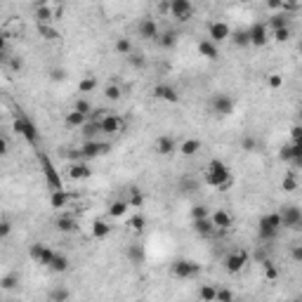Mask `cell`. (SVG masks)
<instances>
[{"label": "cell", "instance_id": "cell-38", "mask_svg": "<svg viewBox=\"0 0 302 302\" xmlns=\"http://www.w3.org/2000/svg\"><path fill=\"white\" fill-rule=\"evenodd\" d=\"M78 90H80V95L95 92V90H97V78H95V76H85V78L78 83Z\"/></svg>", "mask_w": 302, "mask_h": 302}, {"label": "cell", "instance_id": "cell-47", "mask_svg": "<svg viewBox=\"0 0 302 302\" xmlns=\"http://www.w3.org/2000/svg\"><path fill=\"white\" fill-rule=\"evenodd\" d=\"M215 295H217V288L215 286H201V291H198L201 302H215Z\"/></svg>", "mask_w": 302, "mask_h": 302}, {"label": "cell", "instance_id": "cell-35", "mask_svg": "<svg viewBox=\"0 0 302 302\" xmlns=\"http://www.w3.org/2000/svg\"><path fill=\"white\" fill-rule=\"evenodd\" d=\"M104 97H107L109 102H118V99L123 97V90H121L118 83H109L107 88H104Z\"/></svg>", "mask_w": 302, "mask_h": 302}, {"label": "cell", "instance_id": "cell-17", "mask_svg": "<svg viewBox=\"0 0 302 302\" xmlns=\"http://www.w3.org/2000/svg\"><path fill=\"white\" fill-rule=\"evenodd\" d=\"M151 95L156 99H160V102H170V104H177L179 102V92L172 88V85H168V83H158Z\"/></svg>", "mask_w": 302, "mask_h": 302}, {"label": "cell", "instance_id": "cell-44", "mask_svg": "<svg viewBox=\"0 0 302 302\" xmlns=\"http://www.w3.org/2000/svg\"><path fill=\"white\" fill-rule=\"evenodd\" d=\"M128 258H130L133 265H142L144 262V248L142 246H130V248H128Z\"/></svg>", "mask_w": 302, "mask_h": 302}, {"label": "cell", "instance_id": "cell-50", "mask_svg": "<svg viewBox=\"0 0 302 302\" xmlns=\"http://www.w3.org/2000/svg\"><path fill=\"white\" fill-rule=\"evenodd\" d=\"M281 187H284V191H295V189H298V177H295L293 172L286 175L284 182H281Z\"/></svg>", "mask_w": 302, "mask_h": 302}, {"label": "cell", "instance_id": "cell-23", "mask_svg": "<svg viewBox=\"0 0 302 302\" xmlns=\"http://www.w3.org/2000/svg\"><path fill=\"white\" fill-rule=\"evenodd\" d=\"M201 147H203V144H201V140H194V137H191V140H184V142L179 144V153H182V156H196V153H198V151H201Z\"/></svg>", "mask_w": 302, "mask_h": 302}, {"label": "cell", "instance_id": "cell-57", "mask_svg": "<svg viewBox=\"0 0 302 302\" xmlns=\"http://www.w3.org/2000/svg\"><path fill=\"white\" fill-rule=\"evenodd\" d=\"M66 156H69V160H76V163H80V160H83V156H80V149H71Z\"/></svg>", "mask_w": 302, "mask_h": 302}, {"label": "cell", "instance_id": "cell-14", "mask_svg": "<svg viewBox=\"0 0 302 302\" xmlns=\"http://www.w3.org/2000/svg\"><path fill=\"white\" fill-rule=\"evenodd\" d=\"M208 36H210L208 40H213L215 45L224 43V40L231 36V28L227 21H210V24H208Z\"/></svg>", "mask_w": 302, "mask_h": 302}, {"label": "cell", "instance_id": "cell-42", "mask_svg": "<svg viewBox=\"0 0 302 302\" xmlns=\"http://www.w3.org/2000/svg\"><path fill=\"white\" fill-rule=\"evenodd\" d=\"M114 50L118 54H125V57H128V54L133 52V40H130V38H118L114 43Z\"/></svg>", "mask_w": 302, "mask_h": 302}, {"label": "cell", "instance_id": "cell-12", "mask_svg": "<svg viewBox=\"0 0 302 302\" xmlns=\"http://www.w3.org/2000/svg\"><path fill=\"white\" fill-rule=\"evenodd\" d=\"M168 12L177 19V21H187V19L194 14V5H191L189 0H170Z\"/></svg>", "mask_w": 302, "mask_h": 302}, {"label": "cell", "instance_id": "cell-24", "mask_svg": "<svg viewBox=\"0 0 302 302\" xmlns=\"http://www.w3.org/2000/svg\"><path fill=\"white\" fill-rule=\"evenodd\" d=\"M90 175H92V170L88 168V163H73L71 168H69V177L71 179H88Z\"/></svg>", "mask_w": 302, "mask_h": 302}, {"label": "cell", "instance_id": "cell-30", "mask_svg": "<svg viewBox=\"0 0 302 302\" xmlns=\"http://www.w3.org/2000/svg\"><path fill=\"white\" fill-rule=\"evenodd\" d=\"M156 43H158L160 47H165V50H168V47H175V45H177V31H172V28L163 31V33L158 36V40H156Z\"/></svg>", "mask_w": 302, "mask_h": 302}, {"label": "cell", "instance_id": "cell-31", "mask_svg": "<svg viewBox=\"0 0 302 302\" xmlns=\"http://www.w3.org/2000/svg\"><path fill=\"white\" fill-rule=\"evenodd\" d=\"M73 111H76V114H80V116H85V118H90V114L95 111V107H92V104H90L85 97H78L76 102H73Z\"/></svg>", "mask_w": 302, "mask_h": 302}, {"label": "cell", "instance_id": "cell-28", "mask_svg": "<svg viewBox=\"0 0 302 302\" xmlns=\"http://www.w3.org/2000/svg\"><path fill=\"white\" fill-rule=\"evenodd\" d=\"M191 227H194V231L198 234V236H210L215 231L213 222H210V217H205V220H194L191 222Z\"/></svg>", "mask_w": 302, "mask_h": 302}, {"label": "cell", "instance_id": "cell-4", "mask_svg": "<svg viewBox=\"0 0 302 302\" xmlns=\"http://www.w3.org/2000/svg\"><path fill=\"white\" fill-rule=\"evenodd\" d=\"M279 231H281V217H279V213H267L260 217L258 236L262 241H274L279 236Z\"/></svg>", "mask_w": 302, "mask_h": 302}, {"label": "cell", "instance_id": "cell-10", "mask_svg": "<svg viewBox=\"0 0 302 302\" xmlns=\"http://www.w3.org/2000/svg\"><path fill=\"white\" fill-rule=\"evenodd\" d=\"M246 265H248V253H246V250H234V253H229V255L224 258V269H227L229 274H239Z\"/></svg>", "mask_w": 302, "mask_h": 302}, {"label": "cell", "instance_id": "cell-59", "mask_svg": "<svg viewBox=\"0 0 302 302\" xmlns=\"http://www.w3.org/2000/svg\"><path fill=\"white\" fill-rule=\"evenodd\" d=\"M52 80H64V71H62V69H54V71H52Z\"/></svg>", "mask_w": 302, "mask_h": 302}, {"label": "cell", "instance_id": "cell-33", "mask_svg": "<svg viewBox=\"0 0 302 302\" xmlns=\"http://www.w3.org/2000/svg\"><path fill=\"white\" fill-rule=\"evenodd\" d=\"M231 40L236 47H248L250 40H248V28H239V31H231Z\"/></svg>", "mask_w": 302, "mask_h": 302}, {"label": "cell", "instance_id": "cell-49", "mask_svg": "<svg viewBox=\"0 0 302 302\" xmlns=\"http://www.w3.org/2000/svg\"><path fill=\"white\" fill-rule=\"evenodd\" d=\"M267 85H269L272 90L284 88V76H279V73H269V76H267Z\"/></svg>", "mask_w": 302, "mask_h": 302}, {"label": "cell", "instance_id": "cell-18", "mask_svg": "<svg viewBox=\"0 0 302 302\" xmlns=\"http://www.w3.org/2000/svg\"><path fill=\"white\" fill-rule=\"evenodd\" d=\"M175 151H177V142L170 135H163V137L156 140V153L158 156H172Z\"/></svg>", "mask_w": 302, "mask_h": 302}, {"label": "cell", "instance_id": "cell-13", "mask_svg": "<svg viewBox=\"0 0 302 302\" xmlns=\"http://www.w3.org/2000/svg\"><path fill=\"white\" fill-rule=\"evenodd\" d=\"M125 128V121L118 114H107L99 121V133L102 135H116Z\"/></svg>", "mask_w": 302, "mask_h": 302}, {"label": "cell", "instance_id": "cell-39", "mask_svg": "<svg viewBox=\"0 0 302 302\" xmlns=\"http://www.w3.org/2000/svg\"><path fill=\"white\" fill-rule=\"evenodd\" d=\"M128 227L133 231H137V234H142L144 227H147V217H144L142 213H135L133 217H130V222H128Z\"/></svg>", "mask_w": 302, "mask_h": 302}, {"label": "cell", "instance_id": "cell-16", "mask_svg": "<svg viewBox=\"0 0 302 302\" xmlns=\"http://www.w3.org/2000/svg\"><path fill=\"white\" fill-rule=\"evenodd\" d=\"M248 40L253 47H265V45L269 43V31H267V26L262 21L253 24V26L248 28Z\"/></svg>", "mask_w": 302, "mask_h": 302}, {"label": "cell", "instance_id": "cell-43", "mask_svg": "<svg viewBox=\"0 0 302 302\" xmlns=\"http://www.w3.org/2000/svg\"><path fill=\"white\" fill-rule=\"evenodd\" d=\"M69 298H71V293L64 286H57L52 293H50V302H69Z\"/></svg>", "mask_w": 302, "mask_h": 302}, {"label": "cell", "instance_id": "cell-55", "mask_svg": "<svg viewBox=\"0 0 302 302\" xmlns=\"http://www.w3.org/2000/svg\"><path fill=\"white\" fill-rule=\"evenodd\" d=\"M291 137H293V142H300V137H302L300 125H293V128H291Z\"/></svg>", "mask_w": 302, "mask_h": 302}, {"label": "cell", "instance_id": "cell-63", "mask_svg": "<svg viewBox=\"0 0 302 302\" xmlns=\"http://www.w3.org/2000/svg\"><path fill=\"white\" fill-rule=\"evenodd\" d=\"M293 302H300V298H293Z\"/></svg>", "mask_w": 302, "mask_h": 302}, {"label": "cell", "instance_id": "cell-51", "mask_svg": "<svg viewBox=\"0 0 302 302\" xmlns=\"http://www.w3.org/2000/svg\"><path fill=\"white\" fill-rule=\"evenodd\" d=\"M215 302H234V293H231L229 288H217Z\"/></svg>", "mask_w": 302, "mask_h": 302}, {"label": "cell", "instance_id": "cell-60", "mask_svg": "<svg viewBox=\"0 0 302 302\" xmlns=\"http://www.w3.org/2000/svg\"><path fill=\"white\" fill-rule=\"evenodd\" d=\"M21 66H24V62H21V59H12V69H14V71H19Z\"/></svg>", "mask_w": 302, "mask_h": 302}, {"label": "cell", "instance_id": "cell-29", "mask_svg": "<svg viewBox=\"0 0 302 302\" xmlns=\"http://www.w3.org/2000/svg\"><path fill=\"white\" fill-rule=\"evenodd\" d=\"M109 234H111V224L107 220H95L92 222V236L95 239H107Z\"/></svg>", "mask_w": 302, "mask_h": 302}, {"label": "cell", "instance_id": "cell-19", "mask_svg": "<svg viewBox=\"0 0 302 302\" xmlns=\"http://www.w3.org/2000/svg\"><path fill=\"white\" fill-rule=\"evenodd\" d=\"M54 227H57V231H62V234H71V231L78 229V222H76L73 215H57Z\"/></svg>", "mask_w": 302, "mask_h": 302}, {"label": "cell", "instance_id": "cell-46", "mask_svg": "<svg viewBox=\"0 0 302 302\" xmlns=\"http://www.w3.org/2000/svg\"><path fill=\"white\" fill-rule=\"evenodd\" d=\"M85 121H88V118H85V116H80V114H76L73 109L66 114V125H69V128H83Z\"/></svg>", "mask_w": 302, "mask_h": 302}, {"label": "cell", "instance_id": "cell-5", "mask_svg": "<svg viewBox=\"0 0 302 302\" xmlns=\"http://www.w3.org/2000/svg\"><path fill=\"white\" fill-rule=\"evenodd\" d=\"M170 274L175 279H196L201 274V265L194 262V260H187V258H179L170 265Z\"/></svg>", "mask_w": 302, "mask_h": 302}, {"label": "cell", "instance_id": "cell-27", "mask_svg": "<svg viewBox=\"0 0 302 302\" xmlns=\"http://www.w3.org/2000/svg\"><path fill=\"white\" fill-rule=\"evenodd\" d=\"M69 258L64 255V253H54V258H52V262H50V269L52 272H57V274H64L66 269H69Z\"/></svg>", "mask_w": 302, "mask_h": 302}, {"label": "cell", "instance_id": "cell-22", "mask_svg": "<svg viewBox=\"0 0 302 302\" xmlns=\"http://www.w3.org/2000/svg\"><path fill=\"white\" fill-rule=\"evenodd\" d=\"M33 14H36V21L38 24H50L54 19V9L47 5V2H40V5H36L33 7Z\"/></svg>", "mask_w": 302, "mask_h": 302}, {"label": "cell", "instance_id": "cell-40", "mask_svg": "<svg viewBox=\"0 0 302 302\" xmlns=\"http://www.w3.org/2000/svg\"><path fill=\"white\" fill-rule=\"evenodd\" d=\"M38 33L45 38V40H59V31L50 24H38Z\"/></svg>", "mask_w": 302, "mask_h": 302}, {"label": "cell", "instance_id": "cell-15", "mask_svg": "<svg viewBox=\"0 0 302 302\" xmlns=\"http://www.w3.org/2000/svg\"><path fill=\"white\" fill-rule=\"evenodd\" d=\"M279 158L286 160V163H293V165H300L302 163V144L300 142H291V144H286V147H281Z\"/></svg>", "mask_w": 302, "mask_h": 302}, {"label": "cell", "instance_id": "cell-11", "mask_svg": "<svg viewBox=\"0 0 302 302\" xmlns=\"http://www.w3.org/2000/svg\"><path fill=\"white\" fill-rule=\"evenodd\" d=\"M137 33H140V38H144V40H158V36H160L158 21L151 19V17H142L140 24H137Z\"/></svg>", "mask_w": 302, "mask_h": 302}, {"label": "cell", "instance_id": "cell-25", "mask_svg": "<svg viewBox=\"0 0 302 302\" xmlns=\"http://www.w3.org/2000/svg\"><path fill=\"white\" fill-rule=\"evenodd\" d=\"M265 26L267 28H274V31H279V28H291V14L281 12V14H276V17L269 19Z\"/></svg>", "mask_w": 302, "mask_h": 302}, {"label": "cell", "instance_id": "cell-56", "mask_svg": "<svg viewBox=\"0 0 302 302\" xmlns=\"http://www.w3.org/2000/svg\"><path fill=\"white\" fill-rule=\"evenodd\" d=\"M265 274H267V279H276V269L272 262H265Z\"/></svg>", "mask_w": 302, "mask_h": 302}, {"label": "cell", "instance_id": "cell-36", "mask_svg": "<svg viewBox=\"0 0 302 302\" xmlns=\"http://www.w3.org/2000/svg\"><path fill=\"white\" fill-rule=\"evenodd\" d=\"M128 208H130L128 201H121V198H118V201H114V203L109 205V215H111V217H123V215L128 213Z\"/></svg>", "mask_w": 302, "mask_h": 302}, {"label": "cell", "instance_id": "cell-21", "mask_svg": "<svg viewBox=\"0 0 302 302\" xmlns=\"http://www.w3.org/2000/svg\"><path fill=\"white\" fill-rule=\"evenodd\" d=\"M210 222H213L215 229H229L234 220L227 210H215V213H210Z\"/></svg>", "mask_w": 302, "mask_h": 302}, {"label": "cell", "instance_id": "cell-2", "mask_svg": "<svg viewBox=\"0 0 302 302\" xmlns=\"http://www.w3.org/2000/svg\"><path fill=\"white\" fill-rule=\"evenodd\" d=\"M12 128H14V133H19L24 140H26L31 147H36L38 149V142H40V133H38L36 123L28 118L21 109H17V114H14V121H12Z\"/></svg>", "mask_w": 302, "mask_h": 302}, {"label": "cell", "instance_id": "cell-6", "mask_svg": "<svg viewBox=\"0 0 302 302\" xmlns=\"http://www.w3.org/2000/svg\"><path fill=\"white\" fill-rule=\"evenodd\" d=\"M279 217H281V229H293L298 231L302 227V210L298 205L288 203L279 210Z\"/></svg>", "mask_w": 302, "mask_h": 302}, {"label": "cell", "instance_id": "cell-37", "mask_svg": "<svg viewBox=\"0 0 302 302\" xmlns=\"http://www.w3.org/2000/svg\"><path fill=\"white\" fill-rule=\"evenodd\" d=\"M69 198H71V196L66 194V191H52V194H50V205H52V208H64V205L69 203Z\"/></svg>", "mask_w": 302, "mask_h": 302}, {"label": "cell", "instance_id": "cell-61", "mask_svg": "<svg viewBox=\"0 0 302 302\" xmlns=\"http://www.w3.org/2000/svg\"><path fill=\"white\" fill-rule=\"evenodd\" d=\"M2 54H5V36L0 33V57H2Z\"/></svg>", "mask_w": 302, "mask_h": 302}, {"label": "cell", "instance_id": "cell-9", "mask_svg": "<svg viewBox=\"0 0 302 302\" xmlns=\"http://www.w3.org/2000/svg\"><path fill=\"white\" fill-rule=\"evenodd\" d=\"M28 258L33 260L36 265H43V267H50L54 258V250L50 246H45V243H33L31 250H28Z\"/></svg>", "mask_w": 302, "mask_h": 302}, {"label": "cell", "instance_id": "cell-3", "mask_svg": "<svg viewBox=\"0 0 302 302\" xmlns=\"http://www.w3.org/2000/svg\"><path fill=\"white\" fill-rule=\"evenodd\" d=\"M36 156H38V163H40V170H43L47 187L52 189V191H64V182H62V177H59L57 168H54V163L50 160V156H47L45 151H40V149L36 151Z\"/></svg>", "mask_w": 302, "mask_h": 302}, {"label": "cell", "instance_id": "cell-34", "mask_svg": "<svg viewBox=\"0 0 302 302\" xmlns=\"http://www.w3.org/2000/svg\"><path fill=\"white\" fill-rule=\"evenodd\" d=\"M189 215H191V222H194V220H205V217H210V210H208V205L196 203L189 208Z\"/></svg>", "mask_w": 302, "mask_h": 302}, {"label": "cell", "instance_id": "cell-41", "mask_svg": "<svg viewBox=\"0 0 302 302\" xmlns=\"http://www.w3.org/2000/svg\"><path fill=\"white\" fill-rule=\"evenodd\" d=\"M144 203V194L137 187H130V196H128V205L130 208H142Z\"/></svg>", "mask_w": 302, "mask_h": 302}, {"label": "cell", "instance_id": "cell-53", "mask_svg": "<svg viewBox=\"0 0 302 302\" xmlns=\"http://www.w3.org/2000/svg\"><path fill=\"white\" fill-rule=\"evenodd\" d=\"M9 231H12V224H9L7 220H0V239L9 236Z\"/></svg>", "mask_w": 302, "mask_h": 302}, {"label": "cell", "instance_id": "cell-20", "mask_svg": "<svg viewBox=\"0 0 302 302\" xmlns=\"http://www.w3.org/2000/svg\"><path fill=\"white\" fill-rule=\"evenodd\" d=\"M198 52H201V57L210 59V62L220 59V47H217L213 40H208V38H203V40L198 43Z\"/></svg>", "mask_w": 302, "mask_h": 302}, {"label": "cell", "instance_id": "cell-26", "mask_svg": "<svg viewBox=\"0 0 302 302\" xmlns=\"http://www.w3.org/2000/svg\"><path fill=\"white\" fill-rule=\"evenodd\" d=\"M80 130H83V137H85V142H90V140H97V135H99V121H95V118H88V121H85V125H83Z\"/></svg>", "mask_w": 302, "mask_h": 302}, {"label": "cell", "instance_id": "cell-45", "mask_svg": "<svg viewBox=\"0 0 302 302\" xmlns=\"http://www.w3.org/2000/svg\"><path fill=\"white\" fill-rule=\"evenodd\" d=\"M128 64H130V66H133V69H144V66H147V57H144L142 52H130L128 54Z\"/></svg>", "mask_w": 302, "mask_h": 302}, {"label": "cell", "instance_id": "cell-58", "mask_svg": "<svg viewBox=\"0 0 302 302\" xmlns=\"http://www.w3.org/2000/svg\"><path fill=\"white\" fill-rule=\"evenodd\" d=\"M7 151H9V142L2 137V135H0V156H5Z\"/></svg>", "mask_w": 302, "mask_h": 302}, {"label": "cell", "instance_id": "cell-8", "mask_svg": "<svg viewBox=\"0 0 302 302\" xmlns=\"http://www.w3.org/2000/svg\"><path fill=\"white\" fill-rule=\"evenodd\" d=\"M111 151V144L107 142H99V140H90L80 147V156L83 160H92V158H99V156H107Z\"/></svg>", "mask_w": 302, "mask_h": 302}, {"label": "cell", "instance_id": "cell-7", "mask_svg": "<svg viewBox=\"0 0 302 302\" xmlns=\"http://www.w3.org/2000/svg\"><path fill=\"white\" fill-rule=\"evenodd\" d=\"M234 97L227 95V92H215L213 97H210V109H213L215 116H220V118H227V116L234 114Z\"/></svg>", "mask_w": 302, "mask_h": 302}, {"label": "cell", "instance_id": "cell-32", "mask_svg": "<svg viewBox=\"0 0 302 302\" xmlns=\"http://www.w3.org/2000/svg\"><path fill=\"white\" fill-rule=\"evenodd\" d=\"M19 286V274L17 272H9V274H5L2 279H0V291H14Z\"/></svg>", "mask_w": 302, "mask_h": 302}, {"label": "cell", "instance_id": "cell-62", "mask_svg": "<svg viewBox=\"0 0 302 302\" xmlns=\"http://www.w3.org/2000/svg\"><path fill=\"white\" fill-rule=\"evenodd\" d=\"M269 9H281V2H276V0H272V2H269Z\"/></svg>", "mask_w": 302, "mask_h": 302}, {"label": "cell", "instance_id": "cell-54", "mask_svg": "<svg viewBox=\"0 0 302 302\" xmlns=\"http://www.w3.org/2000/svg\"><path fill=\"white\" fill-rule=\"evenodd\" d=\"M291 255H293L295 262H302V246H298V243H295L293 250H291Z\"/></svg>", "mask_w": 302, "mask_h": 302}, {"label": "cell", "instance_id": "cell-1", "mask_svg": "<svg viewBox=\"0 0 302 302\" xmlns=\"http://www.w3.org/2000/svg\"><path fill=\"white\" fill-rule=\"evenodd\" d=\"M205 184H208V187L220 189V191H227V189L234 184L229 165L220 158H213L208 165H205Z\"/></svg>", "mask_w": 302, "mask_h": 302}, {"label": "cell", "instance_id": "cell-48", "mask_svg": "<svg viewBox=\"0 0 302 302\" xmlns=\"http://www.w3.org/2000/svg\"><path fill=\"white\" fill-rule=\"evenodd\" d=\"M241 149L248 151V153L258 151V140H255L253 135H243V137H241Z\"/></svg>", "mask_w": 302, "mask_h": 302}, {"label": "cell", "instance_id": "cell-52", "mask_svg": "<svg viewBox=\"0 0 302 302\" xmlns=\"http://www.w3.org/2000/svg\"><path fill=\"white\" fill-rule=\"evenodd\" d=\"M291 38V28H279V31H274V40H279V43H286Z\"/></svg>", "mask_w": 302, "mask_h": 302}]
</instances>
